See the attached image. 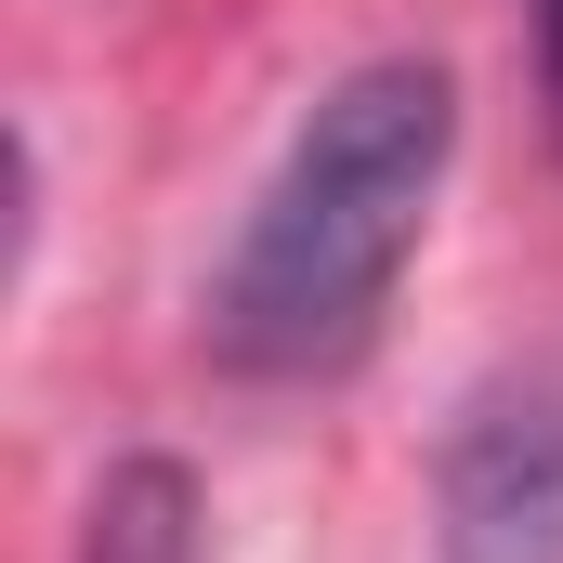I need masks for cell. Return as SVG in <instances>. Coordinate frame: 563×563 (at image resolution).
Wrapping results in <instances>:
<instances>
[{
	"label": "cell",
	"mask_w": 563,
	"mask_h": 563,
	"mask_svg": "<svg viewBox=\"0 0 563 563\" xmlns=\"http://www.w3.org/2000/svg\"><path fill=\"white\" fill-rule=\"evenodd\" d=\"M445 170H459V79L432 53L341 66L276 144L263 197L236 210V250L210 276V354L236 380H341L420 263Z\"/></svg>",
	"instance_id": "6da1fadb"
},
{
	"label": "cell",
	"mask_w": 563,
	"mask_h": 563,
	"mask_svg": "<svg viewBox=\"0 0 563 563\" xmlns=\"http://www.w3.org/2000/svg\"><path fill=\"white\" fill-rule=\"evenodd\" d=\"M432 563H563V367H498L432 459Z\"/></svg>",
	"instance_id": "7a4b0ae2"
},
{
	"label": "cell",
	"mask_w": 563,
	"mask_h": 563,
	"mask_svg": "<svg viewBox=\"0 0 563 563\" xmlns=\"http://www.w3.org/2000/svg\"><path fill=\"white\" fill-rule=\"evenodd\" d=\"M197 525H210V511H197V472L144 445V459H119V472L92 485L66 563H197Z\"/></svg>",
	"instance_id": "3957f363"
},
{
	"label": "cell",
	"mask_w": 563,
	"mask_h": 563,
	"mask_svg": "<svg viewBox=\"0 0 563 563\" xmlns=\"http://www.w3.org/2000/svg\"><path fill=\"white\" fill-rule=\"evenodd\" d=\"M538 79H551V106H563V0H538Z\"/></svg>",
	"instance_id": "277c9868"
}]
</instances>
